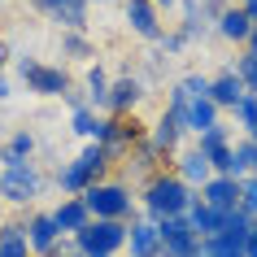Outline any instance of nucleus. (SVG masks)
Masks as SVG:
<instances>
[{
  "label": "nucleus",
  "instance_id": "nucleus-1",
  "mask_svg": "<svg viewBox=\"0 0 257 257\" xmlns=\"http://www.w3.org/2000/svg\"><path fill=\"white\" fill-rule=\"evenodd\" d=\"M192 201H196V196H192V188L175 175V170L153 175L149 183H144V196H140L144 218H153V222H162V218H183Z\"/></svg>",
  "mask_w": 257,
  "mask_h": 257
},
{
  "label": "nucleus",
  "instance_id": "nucleus-2",
  "mask_svg": "<svg viewBox=\"0 0 257 257\" xmlns=\"http://www.w3.org/2000/svg\"><path fill=\"white\" fill-rule=\"evenodd\" d=\"M87 205L92 218H105V222H136V196H131V183L122 179H100L79 196Z\"/></svg>",
  "mask_w": 257,
  "mask_h": 257
},
{
  "label": "nucleus",
  "instance_id": "nucleus-3",
  "mask_svg": "<svg viewBox=\"0 0 257 257\" xmlns=\"http://www.w3.org/2000/svg\"><path fill=\"white\" fill-rule=\"evenodd\" d=\"M74 253L83 257H122L126 248V222H105V218H92L79 235H70Z\"/></svg>",
  "mask_w": 257,
  "mask_h": 257
},
{
  "label": "nucleus",
  "instance_id": "nucleus-4",
  "mask_svg": "<svg viewBox=\"0 0 257 257\" xmlns=\"http://www.w3.org/2000/svg\"><path fill=\"white\" fill-rule=\"evenodd\" d=\"M40 188H44V175L35 162H18L0 170V201H9V205H31L40 196Z\"/></svg>",
  "mask_w": 257,
  "mask_h": 257
},
{
  "label": "nucleus",
  "instance_id": "nucleus-5",
  "mask_svg": "<svg viewBox=\"0 0 257 257\" xmlns=\"http://www.w3.org/2000/svg\"><path fill=\"white\" fill-rule=\"evenodd\" d=\"M144 136H149V131H144V122H140L136 113H118V118H109V131H105V140H100L109 166H113V162H126L131 149H136Z\"/></svg>",
  "mask_w": 257,
  "mask_h": 257
},
{
  "label": "nucleus",
  "instance_id": "nucleus-6",
  "mask_svg": "<svg viewBox=\"0 0 257 257\" xmlns=\"http://www.w3.org/2000/svg\"><path fill=\"white\" fill-rule=\"evenodd\" d=\"M18 79L27 83V92L35 96H66L70 92V74L61 66H44L35 57H22L18 61Z\"/></svg>",
  "mask_w": 257,
  "mask_h": 257
},
{
  "label": "nucleus",
  "instance_id": "nucleus-7",
  "mask_svg": "<svg viewBox=\"0 0 257 257\" xmlns=\"http://www.w3.org/2000/svg\"><path fill=\"white\" fill-rule=\"evenodd\" d=\"M27 244H31V257H57V248H61V240H70V235H61L53 222V214H31L27 222Z\"/></svg>",
  "mask_w": 257,
  "mask_h": 257
},
{
  "label": "nucleus",
  "instance_id": "nucleus-8",
  "mask_svg": "<svg viewBox=\"0 0 257 257\" xmlns=\"http://www.w3.org/2000/svg\"><path fill=\"white\" fill-rule=\"evenodd\" d=\"M157 235H162V257H192V253H201V240L188 231L183 218H162V222H157Z\"/></svg>",
  "mask_w": 257,
  "mask_h": 257
},
{
  "label": "nucleus",
  "instance_id": "nucleus-9",
  "mask_svg": "<svg viewBox=\"0 0 257 257\" xmlns=\"http://www.w3.org/2000/svg\"><path fill=\"white\" fill-rule=\"evenodd\" d=\"M201 205H209L214 214H231V209H240V183L227 175H214L209 183L201 188V196H196Z\"/></svg>",
  "mask_w": 257,
  "mask_h": 257
},
{
  "label": "nucleus",
  "instance_id": "nucleus-10",
  "mask_svg": "<svg viewBox=\"0 0 257 257\" xmlns=\"http://www.w3.org/2000/svg\"><path fill=\"white\" fill-rule=\"evenodd\" d=\"M126 253L131 257H162V235L153 218H136L126 222Z\"/></svg>",
  "mask_w": 257,
  "mask_h": 257
},
{
  "label": "nucleus",
  "instance_id": "nucleus-11",
  "mask_svg": "<svg viewBox=\"0 0 257 257\" xmlns=\"http://www.w3.org/2000/svg\"><path fill=\"white\" fill-rule=\"evenodd\" d=\"M126 27L136 31L140 40L157 44V40H162V18H157V5H153V0H126Z\"/></svg>",
  "mask_w": 257,
  "mask_h": 257
},
{
  "label": "nucleus",
  "instance_id": "nucleus-12",
  "mask_svg": "<svg viewBox=\"0 0 257 257\" xmlns=\"http://www.w3.org/2000/svg\"><path fill=\"white\" fill-rule=\"evenodd\" d=\"M140 100H144V83H140L136 74L109 83V118H118V113H136Z\"/></svg>",
  "mask_w": 257,
  "mask_h": 257
},
{
  "label": "nucleus",
  "instance_id": "nucleus-13",
  "mask_svg": "<svg viewBox=\"0 0 257 257\" xmlns=\"http://www.w3.org/2000/svg\"><path fill=\"white\" fill-rule=\"evenodd\" d=\"M48 214H53V222H57L61 235H79V231L92 222V214H87V205H83L79 196H61V205L48 209Z\"/></svg>",
  "mask_w": 257,
  "mask_h": 257
},
{
  "label": "nucleus",
  "instance_id": "nucleus-14",
  "mask_svg": "<svg viewBox=\"0 0 257 257\" xmlns=\"http://www.w3.org/2000/svg\"><path fill=\"white\" fill-rule=\"evenodd\" d=\"M179 140H183V118L170 113V109H162V118L149 126V144H153V149H162L166 157H170V153L179 149Z\"/></svg>",
  "mask_w": 257,
  "mask_h": 257
},
{
  "label": "nucleus",
  "instance_id": "nucleus-15",
  "mask_svg": "<svg viewBox=\"0 0 257 257\" xmlns=\"http://www.w3.org/2000/svg\"><path fill=\"white\" fill-rule=\"evenodd\" d=\"M175 175L196 192V188H205V183L214 179V170H209V162H205L196 149H188V153H179V157H175Z\"/></svg>",
  "mask_w": 257,
  "mask_h": 257
},
{
  "label": "nucleus",
  "instance_id": "nucleus-16",
  "mask_svg": "<svg viewBox=\"0 0 257 257\" xmlns=\"http://www.w3.org/2000/svg\"><path fill=\"white\" fill-rule=\"evenodd\" d=\"M222 218H227V214H214L209 205L192 201V205H188V214H183V222H188V231L196 235V240H214L218 231H222Z\"/></svg>",
  "mask_w": 257,
  "mask_h": 257
},
{
  "label": "nucleus",
  "instance_id": "nucleus-17",
  "mask_svg": "<svg viewBox=\"0 0 257 257\" xmlns=\"http://www.w3.org/2000/svg\"><path fill=\"white\" fill-rule=\"evenodd\" d=\"M214 31L222 35V40H231V44H244V40H248V31H253V22L244 18L240 5H227V9L214 18Z\"/></svg>",
  "mask_w": 257,
  "mask_h": 257
},
{
  "label": "nucleus",
  "instance_id": "nucleus-18",
  "mask_svg": "<svg viewBox=\"0 0 257 257\" xmlns=\"http://www.w3.org/2000/svg\"><path fill=\"white\" fill-rule=\"evenodd\" d=\"M218 113H222V109H218L214 100L205 96V100H192V105L183 109L179 118H183V131H192V136H201V131H209V126H218Z\"/></svg>",
  "mask_w": 257,
  "mask_h": 257
},
{
  "label": "nucleus",
  "instance_id": "nucleus-19",
  "mask_svg": "<svg viewBox=\"0 0 257 257\" xmlns=\"http://www.w3.org/2000/svg\"><path fill=\"white\" fill-rule=\"evenodd\" d=\"M209 100H214L218 109H235L244 100V83L231 74V70H222L218 79H209Z\"/></svg>",
  "mask_w": 257,
  "mask_h": 257
},
{
  "label": "nucleus",
  "instance_id": "nucleus-20",
  "mask_svg": "<svg viewBox=\"0 0 257 257\" xmlns=\"http://www.w3.org/2000/svg\"><path fill=\"white\" fill-rule=\"evenodd\" d=\"M83 92H87V109H92V113H109V74H105L100 66L87 70Z\"/></svg>",
  "mask_w": 257,
  "mask_h": 257
},
{
  "label": "nucleus",
  "instance_id": "nucleus-21",
  "mask_svg": "<svg viewBox=\"0 0 257 257\" xmlns=\"http://www.w3.org/2000/svg\"><path fill=\"white\" fill-rule=\"evenodd\" d=\"M57 188L66 192V196H83V192L92 188V175H87V166L74 157V162H66L61 170H57Z\"/></svg>",
  "mask_w": 257,
  "mask_h": 257
},
{
  "label": "nucleus",
  "instance_id": "nucleus-22",
  "mask_svg": "<svg viewBox=\"0 0 257 257\" xmlns=\"http://www.w3.org/2000/svg\"><path fill=\"white\" fill-rule=\"evenodd\" d=\"M70 126H74V136H83L87 144H100L105 131H109V118H105V113H92V109H83V113L70 118Z\"/></svg>",
  "mask_w": 257,
  "mask_h": 257
},
{
  "label": "nucleus",
  "instance_id": "nucleus-23",
  "mask_svg": "<svg viewBox=\"0 0 257 257\" xmlns=\"http://www.w3.org/2000/svg\"><path fill=\"white\" fill-rule=\"evenodd\" d=\"M0 257H31L27 227L22 222H0Z\"/></svg>",
  "mask_w": 257,
  "mask_h": 257
},
{
  "label": "nucleus",
  "instance_id": "nucleus-24",
  "mask_svg": "<svg viewBox=\"0 0 257 257\" xmlns=\"http://www.w3.org/2000/svg\"><path fill=\"white\" fill-rule=\"evenodd\" d=\"M31 153H35V136H31V131H14V140L0 149V162L18 166V162H31Z\"/></svg>",
  "mask_w": 257,
  "mask_h": 257
},
{
  "label": "nucleus",
  "instance_id": "nucleus-25",
  "mask_svg": "<svg viewBox=\"0 0 257 257\" xmlns=\"http://www.w3.org/2000/svg\"><path fill=\"white\" fill-rule=\"evenodd\" d=\"M201 257H244V240H235V235L201 240Z\"/></svg>",
  "mask_w": 257,
  "mask_h": 257
},
{
  "label": "nucleus",
  "instance_id": "nucleus-26",
  "mask_svg": "<svg viewBox=\"0 0 257 257\" xmlns=\"http://www.w3.org/2000/svg\"><path fill=\"white\" fill-rule=\"evenodd\" d=\"M231 74L244 83V96H257V57L253 53L235 57V61H231Z\"/></svg>",
  "mask_w": 257,
  "mask_h": 257
},
{
  "label": "nucleus",
  "instance_id": "nucleus-27",
  "mask_svg": "<svg viewBox=\"0 0 257 257\" xmlns=\"http://www.w3.org/2000/svg\"><path fill=\"white\" fill-rule=\"evenodd\" d=\"M79 162L87 166V175H92V183H100V179L109 175V157H105V149H100V144H87V149L79 153Z\"/></svg>",
  "mask_w": 257,
  "mask_h": 257
},
{
  "label": "nucleus",
  "instance_id": "nucleus-28",
  "mask_svg": "<svg viewBox=\"0 0 257 257\" xmlns=\"http://www.w3.org/2000/svg\"><path fill=\"white\" fill-rule=\"evenodd\" d=\"M175 92L183 96V100H205V96H209V79H205V74H183V79L175 83Z\"/></svg>",
  "mask_w": 257,
  "mask_h": 257
},
{
  "label": "nucleus",
  "instance_id": "nucleus-29",
  "mask_svg": "<svg viewBox=\"0 0 257 257\" xmlns=\"http://www.w3.org/2000/svg\"><path fill=\"white\" fill-rule=\"evenodd\" d=\"M61 53L74 57V61H83V57H92L96 48H92V40H87L83 31H66V35H61Z\"/></svg>",
  "mask_w": 257,
  "mask_h": 257
},
{
  "label": "nucleus",
  "instance_id": "nucleus-30",
  "mask_svg": "<svg viewBox=\"0 0 257 257\" xmlns=\"http://www.w3.org/2000/svg\"><path fill=\"white\" fill-rule=\"evenodd\" d=\"M231 153H235V166H240L244 175H257V144H253L248 136L235 140V144H231Z\"/></svg>",
  "mask_w": 257,
  "mask_h": 257
},
{
  "label": "nucleus",
  "instance_id": "nucleus-31",
  "mask_svg": "<svg viewBox=\"0 0 257 257\" xmlns=\"http://www.w3.org/2000/svg\"><path fill=\"white\" fill-rule=\"evenodd\" d=\"M222 144H231V131L218 122V126H209V131H201L196 136V153H214V149H222Z\"/></svg>",
  "mask_w": 257,
  "mask_h": 257
},
{
  "label": "nucleus",
  "instance_id": "nucleus-32",
  "mask_svg": "<svg viewBox=\"0 0 257 257\" xmlns=\"http://www.w3.org/2000/svg\"><path fill=\"white\" fill-rule=\"evenodd\" d=\"M240 209L257 222V175H244L240 179Z\"/></svg>",
  "mask_w": 257,
  "mask_h": 257
},
{
  "label": "nucleus",
  "instance_id": "nucleus-33",
  "mask_svg": "<svg viewBox=\"0 0 257 257\" xmlns=\"http://www.w3.org/2000/svg\"><path fill=\"white\" fill-rule=\"evenodd\" d=\"M231 113H235V122H240L244 131H253V126H257V96H244Z\"/></svg>",
  "mask_w": 257,
  "mask_h": 257
},
{
  "label": "nucleus",
  "instance_id": "nucleus-34",
  "mask_svg": "<svg viewBox=\"0 0 257 257\" xmlns=\"http://www.w3.org/2000/svg\"><path fill=\"white\" fill-rule=\"evenodd\" d=\"M61 100L70 105V113H83V109H87V92H74V87H70V92L61 96Z\"/></svg>",
  "mask_w": 257,
  "mask_h": 257
},
{
  "label": "nucleus",
  "instance_id": "nucleus-35",
  "mask_svg": "<svg viewBox=\"0 0 257 257\" xmlns=\"http://www.w3.org/2000/svg\"><path fill=\"white\" fill-rule=\"evenodd\" d=\"M157 44H162L166 53H179V48H183V44H188V40H183L179 31H170V35H166V31H162V40H157Z\"/></svg>",
  "mask_w": 257,
  "mask_h": 257
},
{
  "label": "nucleus",
  "instance_id": "nucleus-36",
  "mask_svg": "<svg viewBox=\"0 0 257 257\" xmlns=\"http://www.w3.org/2000/svg\"><path fill=\"white\" fill-rule=\"evenodd\" d=\"M244 257H257V222H253V231H248V240H244Z\"/></svg>",
  "mask_w": 257,
  "mask_h": 257
},
{
  "label": "nucleus",
  "instance_id": "nucleus-37",
  "mask_svg": "<svg viewBox=\"0 0 257 257\" xmlns=\"http://www.w3.org/2000/svg\"><path fill=\"white\" fill-rule=\"evenodd\" d=\"M240 9H244V18L257 27V0H240Z\"/></svg>",
  "mask_w": 257,
  "mask_h": 257
},
{
  "label": "nucleus",
  "instance_id": "nucleus-38",
  "mask_svg": "<svg viewBox=\"0 0 257 257\" xmlns=\"http://www.w3.org/2000/svg\"><path fill=\"white\" fill-rule=\"evenodd\" d=\"M244 53H253V57H257V27L248 31V40H244Z\"/></svg>",
  "mask_w": 257,
  "mask_h": 257
},
{
  "label": "nucleus",
  "instance_id": "nucleus-39",
  "mask_svg": "<svg viewBox=\"0 0 257 257\" xmlns=\"http://www.w3.org/2000/svg\"><path fill=\"white\" fill-rule=\"evenodd\" d=\"M5 96H9V79H5V74H0V100H5Z\"/></svg>",
  "mask_w": 257,
  "mask_h": 257
},
{
  "label": "nucleus",
  "instance_id": "nucleus-40",
  "mask_svg": "<svg viewBox=\"0 0 257 257\" xmlns=\"http://www.w3.org/2000/svg\"><path fill=\"white\" fill-rule=\"evenodd\" d=\"M5 61H9V48H5V40H0V70H5Z\"/></svg>",
  "mask_w": 257,
  "mask_h": 257
},
{
  "label": "nucleus",
  "instance_id": "nucleus-41",
  "mask_svg": "<svg viewBox=\"0 0 257 257\" xmlns=\"http://www.w3.org/2000/svg\"><path fill=\"white\" fill-rule=\"evenodd\" d=\"M153 5H157V9H170V5H179V0H153Z\"/></svg>",
  "mask_w": 257,
  "mask_h": 257
},
{
  "label": "nucleus",
  "instance_id": "nucleus-42",
  "mask_svg": "<svg viewBox=\"0 0 257 257\" xmlns=\"http://www.w3.org/2000/svg\"><path fill=\"white\" fill-rule=\"evenodd\" d=\"M57 257H83V253H74V248H70V253H57Z\"/></svg>",
  "mask_w": 257,
  "mask_h": 257
},
{
  "label": "nucleus",
  "instance_id": "nucleus-43",
  "mask_svg": "<svg viewBox=\"0 0 257 257\" xmlns=\"http://www.w3.org/2000/svg\"><path fill=\"white\" fill-rule=\"evenodd\" d=\"M248 140H253V144H257V126H253V131H248Z\"/></svg>",
  "mask_w": 257,
  "mask_h": 257
},
{
  "label": "nucleus",
  "instance_id": "nucleus-44",
  "mask_svg": "<svg viewBox=\"0 0 257 257\" xmlns=\"http://www.w3.org/2000/svg\"><path fill=\"white\" fill-rule=\"evenodd\" d=\"M87 5H109V0H87Z\"/></svg>",
  "mask_w": 257,
  "mask_h": 257
},
{
  "label": "nucleus",
  "instance_id": "nucleus-45",
  "mask_svg": "<svg viewBox=\"0 0 257 257\" xmlns=\"http://www.w3.org/2000/svg\"><path fill=\"white\" fill-rule=\"evenodd\" d=\"M222 5H240V0H222Z\"/></svg>",
  "mask_w": 257,
  "mask_h": 257
},
{
  "label": "nucleus",
  "instance_id": "nucleus-46",
  "mask_svg": "<svg viewBox=\"0 0 257 257\" xmlns=\"http://www.w3.org/2000/svg\"><path fill=\"white\" fill-rule=\"evenodd\" d=\"M192 257H201V253H192Z\"/></svg>",
  "mask_w": 257,
  "mask_h": 257
}]
</instances>
